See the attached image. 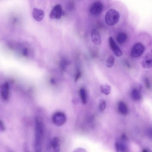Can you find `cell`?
I'll list each match as a JSON object with an SVG mask.
<instances>
[{
    "mask_svg": "<svg viewBox=\"0 0 152 152\" xmlns=\"http://www.w3.org/2000/svg\"><path fill=\"white\" fill-rule=\"evenodd\" d=\"M131 95L132 98L134 100H138L140 98V94L136 88H134L132 90Z\"/></svg>",
    "mask_w": 152,
    "mask_h": 152,
    "instance_id": "obj_19",
    "label": "cell"
},
{
    "mask_svg": "<svg viewBox=\"0 0 152 152\" xmlns=\"http://www.w3.org/2000/svg\"><path fill=\"white\" fill-rule=\"evenodd\" d=\"M106 107V102L105 100H102L100 102L99 108L100 110H103Z\"/></svg>",
    "mask_w": 152,
    "mask_h": 152,
    "instance_id": "obj_20",
    "label": "cell"
},
{
    "mask_svg": "<svg viewBox=\"0 0 152 152\" xmlns=\"http://www.w3.org/2000/svg\"><path fill=\"white\" fill-rule=\"evenodd\" d=\"M116 150L117 151H126L127 147L126 145L124 143V141L120 142L116 141L115 144Z\"/></svg>",
    "mask_w": 152,
    "mask_h": 152,
    "instance_id": "obj_13",
    "label": "cell"
},
{
    "mask_svg": "<svg viewBox=\"0 0 152 152\" xmlns=\"http://www.w3.org/2000/svg\"><path fill=\"white\" fill-rule=\"evenodd\" d=\"M5 127L3 121L0 120V131L3 132L5 130Z\"/></svg>",
    "mask_w": 152,
    "mask_h": 152,
    "instance_id": "obj_22",
    "label": "cell"
},
{
    "mask_svg": "<svg viewBox=\"0 0 152 152\" xmlns=\"http://www.w3.org/2000/svg\"><path fill=\"white\" fill-rule=\"evenodd\" d=\"M32 15L34 19L37 21L41 20L44 18L45 14L42 10L37 8H34L32 10Z\"/></svg>",
    "mask_w": 152,
    "mask_h": 152,
    "instance_id": "obj_10",
    "label": "cell"
},
{
    "mask_svg": "<svg viewBox=\"0 0 152 152\" xmlns=\"http://www.w3.org/2000/svg\"><path fill=\"white\" fill-rule=\"evenodd\" d=\"M91 35L92 41L94 44L98 45L101 44V37L97 31L94 29H93L91 31Z\"/></svg>",
    "mask_w": 152,
    "mask_h": 152,
    "instance_id": "obj_11",
    "label": "cell"
},
{
    "mask_svg": "<svg viewBox=\"0 0 152 152\" xmlns=\"http://www.w3.org/2000/svg\"><path fill=\"white\" fill-rule=\"evenodd\" d=\"M103 9L102 3L99 1H96L89 8V12L92 15L98 16L102 12Z\"/></svg>",
    "mask_w": 152,
    "mask_h": 152,
    "instance_id": "obj_4",
    "label": "cell"
},
{
    "mask_svg": "<svg viewBox=\"0 0 152 152\" xmlns=\"http://www.w3.org/2000/svg\"><path fill=\"white\" fill-rule=\"evenodd\" d=\"M62 12L61 5L59 4H57L51 11L49 15L50 17L52 19H59L61 17Z\"/></svg>",
    "mask_w": 152,
    "mask_h": 152,
    "instance_id": "obj_7",
    "label": "cell"
},
{
    "mask_svg": "<svg viewBox=\"0 0 152 152\" xmlns=\"http://www.w3.org/2000/svg\"><path fill=\"white\" fill-rule=\"evenodd\" d=\"M51 143L55 151L59 152L60 148V143L59 138L57 137H54L52 139Z\"/></svg>",
    "mask_w": 152,
    "mask_h": 152,
    "instance_id": "obj_12",
    "label": "cell"
},
{
    "mask_svg": "<svg viewBox=\"0 0 152 152\" xmlns=\"http://www.w3.org/2000/svg\"><path fill=\"white\" fill-rule=\"evenodd\" d=\"M79 95L82 102L85 104L87 102L86 94L85 90L81 88L79 90Z\"/></svg>",
    "mask_w": 152,
    "mask_h": 152,
    "instance_id": "obj_17",
    "label": "cell"
},
{
    "mask_svg": "<svg viewBox=\"0 0 152 152\" xmlns=\"http://www.w3.org/2000/svg\"><path fill=\"white\" fill-rule=\"evenodd\" d=\"M127 38V35L125 33L121 32L119 33L117 36V41L118 43L122 44L126 41Z\"/></svg>",
    "mask_w": 152,
    "mask_h": 152,
    "instance_id": "obj_15",
    "label": "cell"
},
{
    "mask_svg": "<svg viewBox=\"0 0 152 152\" xmlns=\"http://www.w3.org/2000/svg\"><path fill=\"white\" fill-rule=\"evenodd\" d=\"M145 50L144 45L141 42L136 43L133 46L131 52V55L132 57L137 58L140 56Z\"/></svg>",
    "mask_w": 152,
    "mask_h": 152,
    "instance_id": "obj_3",
    "label": "cell"
},
{
    "mask_svg": "<svg viewBox=\"0 0 152 152\" xmlns=\"http://www.w3.org/2000/svg\"><path fill=\"white\" fill-rule=\"evenodd\" d=\"M43 130L42 118L40 117H37L35 118V134L34 142L35 150L37 152L41 151Z\"/></svg>",
    "mask_w": 152,
    "mask_h": 152,
    "instance_id": "obj_1",
    "label": "cell"
},
{
    "mask_svg": "<svg viewBox=\"0 0 152 152\" xmlns=\"http://www.w3.org/2000/svg\"><path fill=\"white\" fill-rule=\"evenodd\" d=\"M142 65L144 68L149 69L152 66V55L150 53H148L145 56L142 61Z\"/></svg>",
    "mask_w": 152,
    "mask_h": 152,
    "instance_id": "obj_9",
    "label": "cell"
},
{
    "mask_svg": "<svg viewBox=\"0 0 152 152\" xmlns=\"http://www.w3.org/2000/svg\"><path fill=\"white\" fill-rule=\"evenodd\" d=\"M108 42L109 46L114 54L117 57L121 56L123 54V52L116 44L112 37H109Z\"/></svg>",
    "mask_w": 152,
    "mask_h": 152,
    "instance_id": "obj_6",
    "label": "cell"
},
{
    "mask_svg": "<svg viewBox=\"0 0 152 152\" xmlns=\"http://www.w3.org/2000/svg\"><path fill=\"white\" fill-rule=\"evenodd\" d=\"M100 90L101 92L106 95H108L111 91V86L107 84H102L100 87Z\"/></svg>",
    "mask_w": 152,
    "mask_h": 152,
    "instance_id": "obj_14",
    "label": "cell"
},
{
    "mask_svg": "<svg viewBox=\"0 0 152 152\" xmlns=\"http://www.w3.org/2000/svg\"><path fill=\"white\" fill-rule=\"evenodd\" d=\"M52 121L56 125L60 126L65 123L66 121V117L64 113L61 112H57L53 114Z\"/></svg>",
    "mask_w": 152,
    "mask_h": 152,
    "instance_id": "obj_5",
    "label": "cell"
},
{
    "mask_svg": "<svg viewBox=\"0 0 152 152\" xmlns=\"http://www.w3.org/2000/svg\"><path fill=\"white\" fill-rule=\"evenodd\" d=\"M67 63V60L65 59H63L61 61L60 65L61 68L64 69L66 67Z\"/></svg>",
    "mask_w": 152,
    "mask_h": 152,
    "instance_id": "obj_21",
    "label": "cell"
},
{
    "mask_svg": "<svg viewBox=\"0 0 152 152\" xmlns=\"http://www.w3.org/2000/svg\"><path fill=\"white\" fill-rule=\"evenodd\" d=\"M120 18L118 12L113 9H111L106 12L105 21L106 24L109 26H113L116 24Z\"/></svg>",
    "mask_w": 152,
    "mask_h": 152,
    "instance_id": "obj_2",
    "label": "cell"
},
{
    "mask_svg": "<svg viewBox=\"0 0 152 152\" xmlns=\"http://www.w3.org/2000/svg\"><path fill=\"white\" fill-rule=\"evenodd\" d=\"M114 61V57L112 56H109L107 59L106 61L105 65L107 67L109 68H111L113 66Z\"/></svg>",
    "mask_w": 152,
    "mask_h": 152,
    "instance_id": "obj_18",
    "label": "cell"
},
{
    "mask_svg": "<svg viewBox=\"0 0 152 152\" xmlns=\"http://www.w3.org/2000/svg\"><path fill=\"white\" fill-rule=\"evenodd\" d=\"M145 82L147 88L148 89H149L150 87V86L149 81L148 79L147 78H145Z\"/></svg>",
    "mask_w": 152,
    "mask_h": 152,
    "instance_id": "obj_23",
    "label": "cell"
},
{
    "mask_svg": "<svg viewBox=\"0 0 152 152\" xmlns=\"http://www.w3.org/2000/svg\"><path fill=\"white\" fill-rule=\"evenodd\" d=\"M142 151L143 152H148V151L147 150V149H143V150Z\"/></svg>",
    "mask_w": 152,
    "mask_h": 152,
    "instance_id": "obj_24",
    "label": "cell"
},
{
    "mask_svg": "<svg viewBox=\"0 0 152 152\" xmlns=\"http://www.w3.org/2000/svg\"><path fill=\"white\" fill-rule=\"evenodd\" d=\"M0 92L3 99L5 100L8 99L9 96V88L7 83H4L1 85Z\"/></svg>",
    "mask_w": 152,
    "mask_h": 152,
    "instance_id": "obj_8",
    "label": "cell"
},
{
    "mask_svg": "<svg viewBox=\"0 0 152 152\" xmlns=\"http://www.w3.org/2000/svg\"><path fill=\"white\" fill-rule=\"evenodd\" d=\"M118 109L120 112L123 115H126L128 112L126 105L123 102L120 101L118 103Z\"/></svg>",
    "mask_w": 152,
    "mask_h": 152,
    "instance_id": "obj_16",
    "label": "cell"
}]
</instances>
